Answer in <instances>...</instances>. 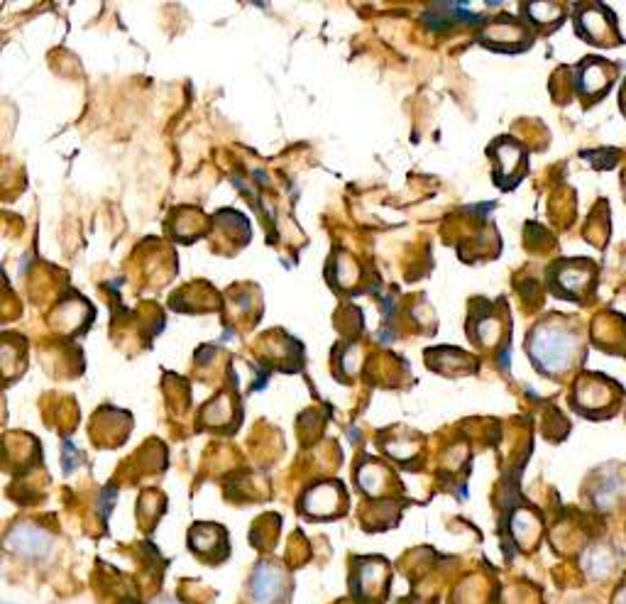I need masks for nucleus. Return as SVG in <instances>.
Wrapping results in <instances>:
<instances>
[{
  "label": "nucleus",
  "mask_w": 626,
  "mask_h": 604,
  "mask_svg": "<svg viewBox=\"0 0 626 604\" xmlns=\"http://www.w3.org/2000/svg\"><path fill=\"white\" fill-rule=\"evenodd\" d=\"M548 291L558 299L575 301V304H587L592 301L597 289V265L585 260V257H573V260H556L546 269Z\"/></svg>",
  "instance_id": "f03ea898"
},
{
  "label": "nucleus",
  "mask_w": 626,
  "mask_h": 604,
  "mask_svg": "<svg viewBox=\"0 0 626 604\" xmlns=\"http://www.w3.org/2000/svg\"><path fill=\"white\" fill-rule=\"evenodd\" d=\"M480 42H482V47L494 49V52L516 54L531 47V42H534V32L529 30V25L512 18V15H499L497 20H492V23L482 30Z\"/></svg>",
  "instance_id": "6e6552de"
},
{
  "label": "nucleus",
  "mask_w": 626,
  "mask_h": 604,
  "mask_svg": "<svg viewBox=\"0 0 626 604\" xmlns=\"http://www.w3.org/2000/svg\"><path fill=\"white\" fill-rule=\"evenodd\" d=\"M570 316H548L538 321L526 336V353L541 375L563 377L573 370L585 353V338Z\"/></svg>",
  "instance_id": "f257e3e1"
},
{
  "label": "nucleus",
  "mask_w": 626,
  "mask_h": 604,
  "mask_svg": "<svg viewBox=\"0 0 626 604\" xmlns=\"http://www.w3.org/2000/svg\"><path fill=\"white\" fill-rule=\"evenodd\" d=\"M585 238L597 247H604V240L609 238V213L604 218H597V211H592L590 225H585Z\"/></svg>",
  "instance_id": "a211bd4d"
},
{
  "label": "nucleus",
  "mask_w": 626,
  "mask_h": 604,
  "mask_svg": "<svg viewBox=\"0 0 626 604\" xmlns=\"http://www.w3.org/2000/svg\"><path fill=\"white\" fill-rule=\"evenodd\" d=\"M299 509L311 519H333V516H343L348 509V494L345 487L338 480H326L313 485L309 492L301 497Z\"/></svg>",
  "instance_id": "1a4fd4ad"
},
{
  "label": "nucleus",
  "mask_w": 626,
  "mask_h": 604,
  "mask_svg": "<svg viewBox=\"0 0 626 604\" xmlns=\"http://www.w3.org/2000/svg\"><path fill=\"white\" fill-rule=\"evenodd\" d=\"M392 482L394 475L389 472L387 465L380 463V460H365L358 468V485L365 490V494H370V497H382Z\"/></svg>",
  "instance_id": "dca6fc26"
},
{
  "label": "nucleus",
  "mask_w": 626,
  "mask_h": 604,
  "mask_svg": "<svg viewBox=\"0 0 626 604\" xmlns=\"http://www.w3.org/2000/svg\"><path fill=\"white\" fill-rule=\"evenodd\" d=\"M617 64L607 62L602 57H585L575 69V89H578L582 103L597 106L607 96L612 84L617 81Z\"/></svg>",
  "instance_id": "423d86ee"
},
{
  "label": "nucleus",
  "mask_w": 626,
  "mask_h": 604,
  "mask_svg": "<svg viewBox=\"0 0 626 604\" xmlns=\"http://www.w3.org/2000/svg\"><path fill=\"white\" fill-rule=\"evenodd\" d=\"M592 340L604 353L626 355V318L617 314L597 316L592 323Z\"/></svg>",
  "instance_id": "ddd939ff"
},
{
  "label": "nucleus",
  "mask_w": 626,
  "mask_h": 604,
  "mask_svg": "<svg viewBox=\"0 0 626 604\" xmlns=\"http://www.w3.org/2000/svg\"><path fill=\"white\" fill-rule=\"evenodd\" d=\"M355 600L365 604H382L389 590V563L382 558L355 560V573L350 580Z\"/></svg>",
  "instance_id": "0eeeda50"
},
{
  "label": "nucleus",
  "mask_w": 626,
  "mask_h": 604,
  "mask_svg": "<svg viewBox=\"0 0 626 604\" xmlns=\"http://www.w3.org/2000/svg\"><path fill=\"white\" fill-rule=\"evenodd\" d=\"M191 551L199 553L208 563H221L228 558V534L218 524H196L189 531Z\"/></svg>",
  "instance_id": "f8f14e48"
},
{
  "label": "nucleus",
  "mask_w": 626,
  "mask_h": 604,
  "mask_svg": "<svg viewBox=\"0 0 626 604\" xmlns=\"http://www.w3.org/2000/svg\"><path fill=\"white\" fill-rule=\"evenodd\" d=\"M487 155L492 159V174L499 189H514L529 172V155L524 145L514 137H499L487 147Z\"/></svg>",
  "instance_id": "39448f33"
},
{
  "label": "nucleus",
  "mask_w": 626,
  "mask_h": 604,
  "mask_svg": "<svg viewBox=\"0 0 626 604\" xmlns=\"http://www.w3.org/2000/svg\"><path fill=\"white\" fill-rule=\"evenodd\" d=\"M624 492H626L624 472L607 470V475H604L595 485V490H592V502H595L602 512H609V509H614L622 502Z\"/></svg>",
  "instance_id": "2eb2a0df"
},
{
  "label": "nucleus",
  "mask_w": 626,
  "mask_h": 604,
  "mask_svg": "<svg viewBox=\"0 0 626 604\" xmlns=\"http://www.w3.org/2000/svg\"><path fill=\"white\" fill-rule=\"evenodd\" d=\"M624 397L622 384H617L609 377L597 375V372H585L573 384V409L590 419H609L619 409Z\"/></svg>",
  "instance_id": "7ed1b4c3"
},
{
  "label": "nucleus",
  "mask_w": 626,
  "mask_h": 604,
  "mask_svg": "<svg viewBox=\"0 0 626 604\" xmlns=\"http://www.w3.org/2000/svg\"><path fill=\"white\" fill-rule=\"evenodd\" d=\"M291 585L287 573L279 563L262 560L250 580V595L257 604H282L287 602Z\"/></svg>",
  "instance_id": "9d476101"
},
{
  "label": "nucleus",
  "mask_w": 626,
  "mask_h": 604,
  "mask_svg": "<svg viewBox=\"0 0 626 604\" xmlns=\"http://www.w3.org/2000/svg\"><path fill=\"white\" fill-rule=\"evenodd\" d=\"M624 196H626V174H624Z\"/></svg>",
  "instance_id": "4be33fe9"
},
{
  "label": "nucleus",
  "mask_w": 626,
  "mask_h": 604,
  "mask_svg": "<svg viewBox=\"0 0 626 604\" xmlns=\"http://www.w3.org/2000/svg\"><path fill=\"white\" fill-rule=\"evenodd\" d=\"M609 568H612L609 553L604 551V548H595V551L590 553V563H587V570H590L592 575H604V573H609Z\"/></svg>",
  "instance_id": "6ab92c4d"
},
{
  "label": "nucleus",
  "mask_w": 626,
  "mask_h": 604,
  "mask_svg": "<svg viewBox=\"0 0 626 604\" xmlns=\"http://www.w3.org/2000/svg\"><path fill=\"white\" fill-rule=\"evenodd\" d=\"M155 604H181V602H177V600H157Z\"/></svg>",
  "instance_id": "412c9836"
},
{
  "label": "nucleus",
  "mask_w": 626,
  "mask_h": 604,
  "mask_svg": "<svg viewBox=\"0 0 626 604\" xmlns=\"http://www.w3.org/2000/svg\"><path fill=\"white\" fill-rule=\"evenodd\" d=\"M49 546H52V538H49L45 531L37 529L32 524H20L15 526L8 534V548L18 556H23L27 560L42 558L49 553Z\"/></svg>",
  "instance_id": "4468645a"
},
{
  "label": "nucleus",
  "mask_w": 626,
  "mask_h": 604,
  "mask_svg": "<svg viewBox=\"0 0 626 604\" xmlns=\"http://www.w3.org/2000/svg\"><path fill=\"white\" fill-rule=\"evenodd\" d=\"M499 309V304H487V301H475L472 306V314L468 318V336L475 340L482 348H497L499 343L507 345V338H502V333L512 331V326L504 323V316H497L494 311Z\"/></svg>",
  "instance_id": "9b49d317"
},
{
  "label": "nucleus",
  "mask_w": 626,
  "mask_h": 604,
  "mask_svg": "<svg viewBox=\"0 0 626 604\" xmlns=\"http://www.w3.org/2000/svg\"><path fill=\"white\" fill-rule=\"evenodd\" d=\"M619 106H622V113L626 118V81L622 84V93H619Z\"/></svg>",
  "instance_id": "aec40b11"
},
{
  "label": "nucleus",
  "mask_w": 626,
  "mask_h": 604,
  "mask_svg": "<svg viewBox=\"0 0 626 604\" xmlns=\"http://www.w3.org/2000/svg\"><path fill=\"white\" fill-rule=\"evenodd\" d=\"M575 32L580 40L590 42L595 47H619L624 45V37L619 32L617 15L602 3H578L573 10Z\"/></svg>",
  "instance_id": "20e7f679"
},
{
  "label": "nucleus",
  "mask_w": 626,
  "mask_h": 604,
  "mask_svg": "<svg viewBox=\"0 0 626 604\" xmlns=\"http://www.w3.org/2000/svg\"><path fill=\"white\" fill-rule=\"evenodd\" d=\"M521 13L529 18V23H534V27H551V30H556L565 20L568 10L560 3H526Z\"/></svg>",
  "instance_id": "f3484780"
}]
</instances>
